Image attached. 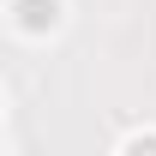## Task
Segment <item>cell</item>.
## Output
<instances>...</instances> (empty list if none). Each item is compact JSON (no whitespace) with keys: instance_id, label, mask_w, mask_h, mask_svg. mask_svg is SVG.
Here are the masks:
<instances>
[{"instance_id":"cell-1","label":"cell","mask_w":156,"mask_h":156,"mask_svg":"<svg viewBox=\"0 0 156 156\" xmlns=\"http://www.w3.org/2000/svg\"><path fill=\"white\" fill-rule=\"evenodd\" d=\"M54 0H18V18H24V30H48V24H54Z\"/></svg>"},{"instance_id":"cell-2","label":"cell","mask_w":156,"mask_h":156,"mask_svg":"<svg viewBox=\"0 0 156 156\" xmlns=\"http://www.w3.org/2000/svg\"><path fill=\"white\" fill-rule=\"evenodd\" d=\"M126 156H156V138H138V144H132Z\"/></svg>"}]
</instances>
